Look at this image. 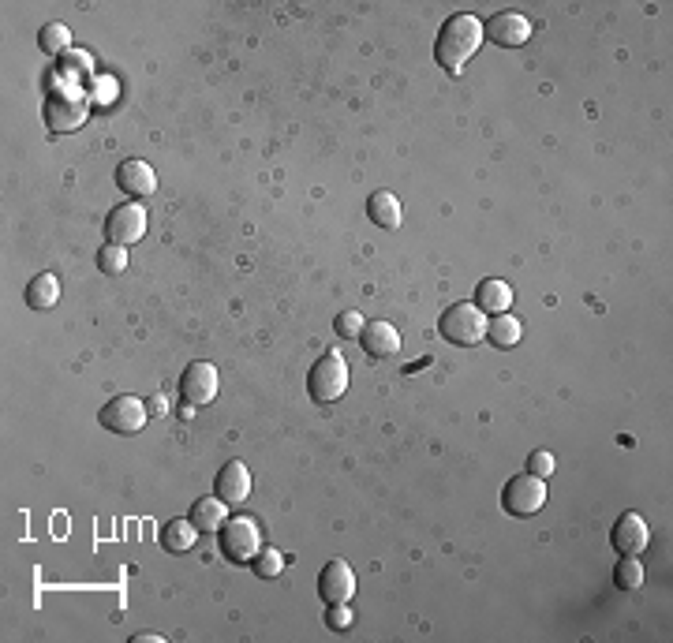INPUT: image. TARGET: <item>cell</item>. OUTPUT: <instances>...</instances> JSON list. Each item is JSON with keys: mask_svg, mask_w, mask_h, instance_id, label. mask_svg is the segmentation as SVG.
I'll return each mask as SVG.
<instances>
[{"mask_svg": "<svg viewBox=\"0 0 673 643\" xmlns=\"http://www.w3.org/2000/svg\"><path fill=\"white\" fill-rule=\"evenodd\" d=\"M105 236L109 243H120V247H131L146 236V210L143 202H120L113 214L105 217Z\"/></svg>", "mask_w": 673, "mask_h": 643, "instance_id": "8", "label": "cell"}, {"mask_svg": "<svg viewBox=\"0 0 673 643\" xmlns=\"http://www.w3.org/2000/svg\"><path fill=\"white\" fill-rule=\"evenodd\" d=\"M146 412H150V415H165V412H169V404H165V397L158 393V397H150V401H146Z\"/></svg>", "mask_w": 673, "mask_h": 643, "instance_id": "29", "label": "cell"}, {"mask_svg": "<svg viewBox=\"0 0 673 643\" xmlns=\"http://www.w3.org/2000/svg\"><path fill=\"white\" fill-rule=\"evenodd\" d=\"M367 217H371L378 229H389V232L401 229V221H404L401 199H397L393 191H374L371 202H367Z\"/></svg>", "mask_w": 673, "mask_h": 643, "instance_id": "17", "label": "cell"}, {"mask_svg": "<svg viewBox=\"0 0 673 643\" xmlns=\"http://www.w3.org/2000/svg\"><path fill=\"white\" fill-rule=\"evenodd\" d=\"M116 187L128 195V199H150L158 191V172L150 169L146 161H124L116 169Z\"/></svg>", "mask_w": 673, "mask_h": 643, "instance_id": "13", "label": "cell"}, {"mask_svg": "<svg viewBox=\"0 0 673 643\" xmlns=\"http://www.w3.org/2000/svg\"><path fill=\"white\" fill-rule=\"evenodd\" d=\"M442 337L457 348H475L479 341H487V315L475 303H453L438 322Z\"/></svg>", "mask_w": 673, "mask_h": 643, "instance_id": "3", "label": "cell"}, {"mask_svg": "<svg viewBox=\"0 0 673 643\" xmlns=\"http://www.w3.org/2000/svg\"><path fill=\"white\" fill-rule=\"evenodd\" d=\"M651 543V531H647V520L640 513H625L614 524V550L621 558H640Z\"/></svg>", "mask_w": 673, "mask_h": 643, "instance_id": "12", "label": "cell"}, {"mask_svg": "<svg viewBox=\"0 0 673 643\" xmlns=\"http://www.w3.org/2000/svg\"><path fill=\"white\" fill-rule=\"evenodd\" d=\"M86 113H90V109H86L83 90H75V86L53 90L49 101H45V120H49L53 131H75L86 120Z\"/></svg>", "mask_w": 673, "mask_h": 643, "instance_id": "6", "label": "cell"}, {"mask_svg": "<svg viewBox=\"0 0 673 643\" xmlns=\"http://www.w3.org/2000/svg\"><path fill=\"white\" fill-rule=\"evenodd\" d=\"M307 389H311L315 404H337L348 393V359L341 352L318 356L311 374H307Z\"/></svg>", "mask_w": 673, "mask_h": 643, "instance_id": "2", "label": "cell"}, {"mask_svg": "<svg viewBox=\"0 0 673 643\" xmlns=\"http://www.w3.org/2000/svg\"><path fill=\"white\" fill-rule=\"evenodd\" d=\"M217 386H221V374H217L214 363H187L184 378H180V393H184V404L191 408H202V404H210L217 397Z\"/></svg>", "mask_w": 673, "mask_h": 643, "instance_id": "9", "label": "cell"}, {"mask_svg": "<svg viewBox=\"0 0 673 643\" xmlns=\"http://www.w3.org/2000/svg\"><path fill=\"white\" fill-rule=\"evenodd\" d=\"M483 38L494 42L498 49H520L531 38V19L520 12H498L494 19L483 23Z\"/></svg>", "mask_w": 673, "mask_h": 643, "instance_id": "10", "label": "cell"}, {"mask_svg": "<svg viewBox=\"0 0 673 643\" xmlns=\"http://www.w3.org/2000/svg\"><path fill=\"white\" fill-rule=\"evenodd\" d=\"M326 625H330L333 632H344L356 625V617H352V610H348V602H333L330 614H326Z\"/></svg>", "mask_w": 673, "mask_h": 643, "instance_id": "26", "label": "cell"}, {"mask_svg": "<svg viewBox=\"0 0 673 643\" xmlns=\"http://www.w3.org/2000/svg\"><path fill=\"white\" fill-rule=\"evenodd\" d=\"M479 45H483V19H475V15L460 12V15H449L438 30V42H434V60L442 64L449 75H460L464 72V64L479 53Z\"/></svg>", "mask_w": 673, "mask_h": 643, "instance_id": "1", "label": "cell"}, {"mask_svg": "<svg viewBox=\"0 0 673 643\" xmlns=\"http://www.w3.org/2000/svg\"><path fill=\"white\" fill-rule=\"evenodd\" d=\"M202 531L191 524V520H169L165 531H161V546L169 550V554H187V550H195Z\"/></svg>", "mask_w": 673, "mask_h": 643, "instance_id": "18", "label": "cell"}, {"mask_svg": "<svg viewBox=\"0 0 673 643\" xmlns=\"http://www.w3.org/2000/svg\"><path fill=\"white\" fill-rule=\"evenodd\" d=\"M546 505V483L539 475H513L502 490V509L509 516H535Z\"/></svg>", "mask_w": 673, "mask_h": 643, "instance_id": "5", "label": "cell"}, {"mask_svg": "<svg viewBox=\"0 0 673 643\" xmlns=\"http://www.w3.org/2000/svg\"><path fill=\"white\" fill-rule=\"evenodd\" d=\"M524 337V326H520V318L513 315H494L487 322V341L494 348H513L516 341Z\"/></svg>", "mask_w": 673, "mask_h": 643, "instance_id": "21", "label": "cell"}, {"mask_svg": "<svg viewBox=\"0 0 673 643\" xmlns=\"http://www.w3.org/2000/svg\"><path fill=\"white\" fill-rule=\"evenodd\" d=\"M251 494V472H247L244 460H229L221 472H217V498L225 501L229 509L244 505Z\"/></svg>", "mask_w": 673, "mask_h": 643, "instance_id": "14", "label": "cell"}, {"mask_svg": "<svg viewBox=\"0 0 673 643\" xmlns=\"http://www.w3.org/2000/svg\"><path fill=\"white\" fill-rule=\"evenodd\" d=\"M614 580H617V587H621V591H640V584H644V565H640L636 558L617 561Z\"/></svg>", "mask_w": 673, "mask_h": 643, "instance_id": "24", "label": "cell"}, {"mask_svg": "<svg viewBox=\"0 0 673 643\" xmlns=\"http://www.w3.org/2000/svg\"><path fill=\"white\" fill-rule=\"evenodd\" d=\"M57 300H60V281L53 273H38L27 285V303L34 311H49V307H57Z\"/></svg>", "mask_w": 673, "mask_h": 643, "instance_id": "20", "label": "cell"}, {"mask_svg": "<svg viewBox=\"0 0 673 643\" xmlns=\"http://www.w3.org/2000/svg\"><path fill=\"white\" fill-rule=\"evenodd\" d=\"M98 270L116 277V273L128 270V247H120V243H105L98 251Z\"/></svg>", "mask_w": 673, "mask_h": 643, "instance_id": "23", "label": "cell"}, {"mask_svg": "<svg viewBox=\"0 0 673 643\" xmlns=\"http://www.w3.org/2000/svg\"><path fill=\"white\" fill-rule=\"evenodd\" d=\"M38 42H42V53L49 57H60V53H68V45H72V34L64 23H45L42 34H38Z\"/></svg>", "mask_w": 673, "mask_h": 643, "instance_id": "22", "label": "cell"}, {"mask_svg": "<svg viewBox=\"0 0 673 643\" xmlns=\"http://www.w3.org/2000/svg\"><path fill=\"white\" fill-rule=\"evenodd\" d=\"M251 569H255L258 576H262V580H273L277 572L285 569V558H281L277 550H258L255 561H251Z\"/></svg>", "mask_w": 673, "mask_h": 643, "instance_id": "25", "label": "cell"}, {"mask_svg": "<svg viewBox=\"0 0 673 643\" xmlns=\"http://www.w3.org/2000/svg\"><path fill=\"white\" fill-rule=\"evenodd\" d=\"M359 344H363V352L371 359H389L401 352V333L389 322H367L363 333H359Z\"/></svg>", "mask_w": 673, "mask_h": 643, "instance_id": "15", "label": "cell"}, {"mask_svg": "<svg viewBox=\"0 0 673 643\" xmlns=\"http://www.w3.org/2000/svg\"><path fill=\"white\" fill-rule=\"evenodd\" d=\"M333 326H337V333H341V337H359V333H363V326H367V318L359 315V311H344V315H337V322H333Z\"/></svg>", "mask_w": 673, "mask_h": 643, "instance_id": "27", "label": "cell"}, {"mask_svg": "<svg viewBox=\"0 0 673 643\" xmlns=\"http://www.w3.org/2000/svg\"><path fill=\"white\" fill-rule=\"evenodd\" d=\"M217 539H221V554H225V561H232V565H251L255 554L262 550V531H258V524L255 520H247V516L225 520V528L217 531Z\"/></svg>", "mask_w": 673, "mask_h": 643, "instance_id": "4", "label": "cell"}, {"mask_svg": "<svg viewBox=\"0 0 673 643\" xmlns=\"http://www.w3.org/2000/svg\"><path fill=\"white\" fill-rule=\"evenodd\" d=\"M101 427L113 430V434H139V430L146 427V419H150V412H146V404L139 401V397H113V401L105 404L98 412Z\"/></svg>", "mask_w": 673, "mask_h": 643, "instance_id": "7", "label": "cell"}, {"mask_svg": "<svg viewBox=\"0 0 673 643\" xmlns=\"http://www.w3.org/2000/svg\"><path fill=\"white\" fill-rule=\"evenodd\" d=\"M528 472L539 475V479H550V475H554V457H550L546 449H535L528 457Z\"/></svg>", "mask_w": 673, "mask_h": 643, "instance_id": "28", "label": "cell"}, {"mask_svg": "<svg viewBox=\"0 0 673 643\" xmlns=\"http://www.w3.org/2000/svg\"><path fill=\"white\" fill-rule=\"evenodd\" d=\"M225 509H229V505H225V501L217 498H202V501H195V505H191V516H187V520H191V524H195V528L199 531H221L225 528Z\"/></svg>", "mask_w": 673, "mask_h": 643, "instance_id": "19", "label": "cell"}, {"mask_svg": "<svg viewBox=\"0 0 673 643\" xmlns=\"http://www.w3.org/2000/svg\"><path fill=\"white\" fill-rule=\"evenodd\" d=\"M318 595L330 602H348L352 595H356V572H352V565L348 561H326V569H322V576H318Z\"/></svg>", "mask_w": 673, "mask_h": 643, "instance_id": "11", "label": "cell"}, {"mask_svg": "<svg viewBox=\"0 0 673 643\" xmlns=\"http://www.w3.org/2000/svg\"><path fill=\"white\" fill-rule=\"evenodd\" d=\"M475 307L483 311V315H509V307H513V288L498 281V277H490L479 285L475 292Z\"/></svg>", "mask_w": 673, "mask_h": 643, "instance_id": "16", "label": "cell"}]
</instances>
